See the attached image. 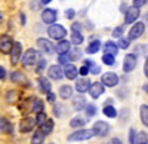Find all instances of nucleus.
<instances>
[{"label":"nucleus","instance_id":"1","mask_svg":"<svg viewBox=\"0 0 148 144\" xmlns=\"http://www.w3.org/2000/svg\"><path fill=\"white\" fill-rule=\"evenodd\" d=\"M93 137V131L92 129H79L76 132H73L71 135H68V141H86V140H90Z\"/></svg>","mask_w":148,"mask_h":144},{"label":"nucleus","instance_id":"2","mask_svg":"<svg viewBox=\"0 0 148 144\" xmlns=\"http://www.w3.org/2000/svg\"><path fill=\"white\" fill-rule=\"evenodd\" d=\"M47 34L51 36V39H64L65 34H67V30L62 27V25H58V24H51L47 28Z\"/></svg>","mask_w":148,"mask_h":144},{"label":"nucleus","instance_id":"3","mask_svg":"<svg viewBox=\"0 0 148 144\" xmlns=\"http://www.w3.org/2000/svg\"><path fill=\"white\" fill-rule=\"evenodd\" d=\"M39 59V54H37L36 49H27V52L22 55V64L25 67H30V65H34Z\"/></svg>","mask_w":148,"mask_h":144},{"label":"nucleus","instance_id":"4","mask_svg":"<svg viewBox=\"0 0 148 144\" xmlns=\"http://www.w3.org/2000/svg\"><path fill=\"white\" fill-rule=\"evenodd\" d=\"M144 31H145V24H144V22L133 24V27H132L130 31H129V40H136V39H139L141 36L144 34Z\"/></svg>","mask_w":148,"mask_h":144},{"label":"nucleus","instance_id":"5","mask_svg":"<svg viewBox=\"0 0 148 144\" xmlns=\"http://www.w3.org/2000/svg\"><path fill=\"white\" fill-rule=\"evenodd\" d=\"M92 131H93V135H96V137H105L110 131V126H108V123H105L102 121H98L93 123Z\"/></svg>","mask_w":148,"mask_h":144},{"label":"nucleus","instance_id":"6","mask_svg":"<svg viewBox=\"0 0 148 144\" xmlns=\"http://www.w3.org/2000/svg\"><path fill=\"white\" fill-rule=\"evenodd\" d=\"M136 63H138L136 55L135 54H127L125 56V59H123V70H125L126 73H129V71H132L135 67H136Z\"/></svg>","mask_w":148,"mask_h":144},{"label":"nucleus","instance_id":"7","mask_svg":"<svg viewBox=\"0 0 148 144\" xmlns=\"http://www.w3.org/2000/svg\"><path fill=\"white\" fill-rule=\"evenodd\" d=\"M12 46H14V40H12L10 36L5 34L0 37V52L2 54H10Z\"/></svg>","mask_w":148,"mask_h":144},{"label":"nucleus","instance_id":"8","mask_svg":"<svg viewBox=\"0 0 148 144\" xmlns=\"http://www.w3.org/2000/svg\"><path fill=\"white\" fill-rule=\"evenodd\" d=\"M102 85L104 86H108V88H113L116 86L117 83H119V76L116 73H113V71H108V73H105L102 76Z\"/></svg>","mask_w":148,"mask_h":144},{"label":"nucleus","instance_id":"9","mask_svg":"<svg viewBox=\"0 0 148 144\" xmlns=\"http://www.w3.org/2000/svg\"><path fill=\"white\" fill-rule=\"evenodd\" d=\"M37 46H39V49L45 54H53L55 52V46L52 45L51 40H47V39L40 37L39 40H37Z\"/></svg>","mask_w":148,"mask_h":144},{"label":"nucleus","instance_id":"10","mask_svg":"<svg viewBox=\"0 0 148 144\" xmlns=\"http://www.w3.org/2000/svg\"><path fill=\"white\" fill-rule=\"evenodd\" d=\"M139 18V8L130 6L125 12V22L126 24H133V21H136Z\"/></svg>","mask_w":148,"mask_h":144},{"label":"nucleus","instance_id":"11","mask_svg":"<svg viewBox=\"0 0 148 144\" xmlns=\"http://www.w3.org/2000/svg\"><path fill=\"white\" fill-rule=\"evenodd\" d=\"M21 54H22V46L19 42H15L14 46H12V49H10V63L16 64L21 58Z\"/></svg>","mask_w":148,"mask_h":144},{"label":"nucleus","instance_id":"12","mask_svg":"<svg viewBox=\"0 0 148 144\" xmlns=\"http://www.w3.org/2000/svg\"><path fill=\"white\" fill-rule=\"evenodd\" d=\"M42 21L45 22V24H55V21H56V10L55 9H45L43 12H42Z\"/></svg>","mask_w":148,"mask_h":144},{"label":"nucleus","instance_id":"13","mask_svg":"<svg viewBox=\"0 0 148 144\" xmlns=\"http://www.w3.org/2000/svg\"><path fill=\"white\" fill-rule=\"evenodd\" d=\"M89 94L92 98H98L101 97V95L104 94V85L101 82H95V83H90L89 86Z\"/></svg>","mask_w":148,"mask_h":144},{"label":"nucleus","instance_id":"14","mask_svg":"<svg viewBox=\"0 0 148 144\" xmlns=\"http://www.w3.org/2000/svg\"><path fill=\"white\" fill-rule=\"evenodd\" d=\"M34 125H36V121L33 117H25V119H22L21 123H19V131L21 132H30L34 128Z\"/></svg>","mask_w":148,"mask_h":144},{"label":"nucleus","instance_id":"15","mask_svg":"<svg viewBox=\"0 0 148 144\" xmlns=\"http://www.w3.org/2000/svg\"><path fill=\"white\" fill-rule=\"evenodd\" d=\"M47 74H49V77L53 79V80H59V79H62L64 71H62V68H61L59 65H51L49 70H47Z\"/></svg>","mask_w":148,"mask_h":144},{"label":"nucleus","instance_id":"16","mask_svg":"<svg viewBox=\"0 0 148 144\" xmlns=\"http://www.w3.org/2000/svg\"><path fill=\"white\" fill-rule=\"evenodd\" d=\"M89 86H90V82L86 79V77L79 79V80L76 82V89H77V92H80V94H83V92H86V91H89Z\"/></svg>","mask_w":148,"mask_h":144},{"label":"nucleus","instance_id":"17","mask_svg":"<svg viewBox=\"0 0 148 144\" xmlns=\"http://www.w3.org/2000/svg\"><path fill=\"white\" fill-rule=\"evenodd\" d=\"M77 73H79V70L76 68V65H73V64H67L64 67V76H67L68 79H76L77 77Z\"/></svg>","mask_w":148,"mask_h":144},{"label":"nucleus","instance_id":"18","mask_svg":"<svg viewBox=\"0 0 148 144\" xmlns=\"http://www.w3.org/2000/svg\"><path fill=\"white\" fill-rule=\"evenodd\" d=\"M39 88L42 92L45 94H49L52 89V85H51V80H49L47 77H39Z\"/></svg>","mask_w":148,"mask_h":144},{"label":"nucleus","instance_id":"19","mask_svg":"<svg viewBox=\"0 0 148 144\" xmlns=\"http://www.w3.org/2000/svg\"><path fill=\"white\" fill-rule=\"evenodd\" d=\"M55 51H56L59 55L68 54V51H70V42H67V40H61V42L55 46Z\"/></svg>","mask_w":148,"mask_h":144},{"label":"nucleus","instance_id":"20","mask_svg":"<svg viewBox=\"0 0 148 144\" xmlns=\"http://www.w3.org/2000/svg\"><path fill=\"white\" fill-rule=\"evenodd\" d=\"M73 107H74V110H77V112L83 110L84 107H86V100L82 97V95H79V97H74V100H73Z\"/></svg>","mask_w":148,"mask_h":144},{"label":"nucleus","instance_id":"21","mask_svg":"<svg viewBox=\"0 0 148 144\" xmlns=\"http://www.w3.org/2000/svg\"><path fill=\"white\" fill-rule=\"evenodd\" d=\"M53 121H51V119H46V121H45V123L40 126V129H42V132L45 134V135H49V134H51L52 132V131H53Z\"/></svg>","mask_w":148,"mask_h":144},{"label":"nucleus","instance_id":"22","mask_svg":"<svg viewBox=\"0 0 148 144\" xmlns=\"http://www.w3.org/2000/svg\"><path fill=\"white\" fill-rule=\"evenodd\" d=\"M59 95H61V98H62V100L71 98V95H73V88L68 86V85L61 86V88H59Z\"/></svg>","mask_w":148,"mask_h":144},{"label":"nucleus","instance_id":"23","mask_svg":"<svg viewBox=\"0 0 148 144\" xmlns=\"http://www.w3.org/2000/svg\"><path fill=\"white\" fill-rule=\"evenodd\" d=\"M45 134L42 132V129L39 128L34 132V135H33V138H31V144H43V141H45Z\"/></svg>","mask_w":148,"mask_h":144},{"label":"nucleus","instance_id":"24","mask_svg":"<svg viewBox=\"0 0 148 144\" xmlns=\"http://www.w3.org/2000/svg\"><path fill=\"white\" fill-rule=\"evenodd\" d=\"M117 51H119V46H117L116 43H113V42H108V43H105V46H104V52H105V54L116 55Z\"/></svg>","mask_w":148,"mask_h":144},{"label":"nucleus","instance_id":"25","mask_svg":"<svg viewBox=\"0 0 148 144\" xmlns=\"http://www.w3.org/2000/svg\"><path fill=\"white\" fill-rule=\"evenodd\" d=\"M10 79H12V82H15V83H25L27 82V77L24 76L21 71H14V73L10 74Z\"/></svg>","mask_w":148,"mask_h":144},{"label":"nucleus","instance_id":"26","mask_svg":"<svg viewBox=\"0 0 148 144\" xmlns=\"http://www.w3.org/2000/svg\"><path fill=\"white\" fill-rule=\"evenodd\" d=\"M99 48H101V42L99 40H93V42L89 43L88 48H86V52L88 54H95V52L99 51Z\"/></svg>","mask_w":148,"mask_h":144},{"label":"nucleus","instance_id":"27","mask_svg":"<svg viewBox=\"0 0 148 144\" xmlns=\"http://www.w3.org/2000/svg\"><path fill=\"white\" fill-rule=\"evenodd\" d=\"M104 114L107 116V117H117V110L114 109L113 105H110V104H107L105 107H104Z\"/></svg>","mask_w":148,"mask_h":144},{"label":"nucleus","instance_id":"28","mask_svg":"<svg viewBox=\"0 0 148 144\" xmlns=\"http://www.w3.org/2000/svg\"><path fill=\"white\" fill-rule=\"evenodd\" d=\"M139 112H141V121H142V123L145 126H148V105H145V104L141 105Z\"/></svg>","mask_w":148,"mask_h":144},{"label":"nucleus","instance_id":"29","mask_svg":"<svg viewBox=\"0 0 148 144\" xmlns=\"http://www.w3.org/2000/svg\"><path fill=\"white\" fill-rule=\"evenodd\" d=\"M0 131H2V132H6V134L12 132V125L9 123V121H6V119L0 121Z\"/></svg>","mask_w":148,"mask_h":144},{"label":"nucleus","instance_id":"30","mask_svg":"<svg viewBox=\"0 0 148 144\" xmlns=\"http://www.w3.org/2000/svg\"><path fill=\"white\" fill-rule=\"evenodd\" d=\"M71 42H73L74 45H80V43L83 42V34H82L80 31H73V34H71Z\"/></svg>","mask_w":148,"mask_h":144},{"label":"nucleus","instance_id":"31","mask_svg":"<svg viewBox=\"0 0 148 144\" xmlns=\"http://www.w3.org/2000/svg\"><path fill=\"white\" fill-rule=\"evenodd\" d=\"M84 123H86V122H84L83 117H73L71 121H70V125H71L73 128H82Z\"/></svg>","mask_w":148,"mask_h":144},{"label":"nucleus","instance_id":"32","mask_svg":"<svg viewBox=\"0 0 148 144\" xmlns=\"http://www.w3.org/2000/svg\"><path fill=\"white\" fill-rule=\"evenodd\" d=\"M102 63H104L105 65H114V64H116V58H114V55L104 54V56H102Z\"/></svg>","mask_w":148,"mask_h":144},{"label":"nucleus","instance_id":"33","mask_svg":"<svg viewBox=\"0 0 148 144\" xmlns=\"http://www.w3.org/2000/svg\"><path fill=\"white\" fill-rule=\"evenodd\" d=\"M31 110H33L34 113H42V112H43V103H42L40 100H34Z\"/></svg>","mask_w":148,"mask_h":144},{"label":"nucleus","instance_id":"34","mask_svg":"<svg viewBox=\"0 0 148 144\" xmlns=\"http://www.w3.org/2000/svg\"><path fill=\"white\" fill-rule=\"evenodd\" d=\"M84 64H88V65H89V71H90V73H93V74H98V73L101 71V67H99V65H96L93 61H86Z\"/></svg>","mask_w":148,"mask_h":144},{"label":"nucleus","instance_id":"35","mask_svg":"<svg viewBox=\"0 0 148 144\" xmlns=\"http://www.w3.org/2000/svg\"><path fill=\"white\" fill-rule=\"evenodd\" d=\"M135 144H148V135L145 132H139L136 135V141H135Z\"/></svg>","mask_w":148,"mask_h":144},{"label":"nucleus","instance_id":"36","mask_svg":"<svg viewBox=\"0 0 148 144\" xmlns=\"http://www.w3.org/2000/svg\"><path fill=\"white\" fill-rule=\"evenodd\" d=\"M86 116H89V117H92V116H95L96 114V107L93 105V104H86Z\"/></svg>","mask_w":148,"mask_h":144},{"label":"nucleus","instance_id":"37","mask_svg":"<svg viewBox=\"0 0 148 144\" xmlns=\"http://www.w3.org/2000/svg\"><path fill=\"white\" fill-rule=\"evenodd\" d=\"M64 105L62 104H55V107H53V114L56 116V117H61L64 114Z\"/></svg>","mask_w":148,"mask_h":144},{"label":"nucleus","instance_id":"38","mask_svg":"<svg viewBox=\"0 0 148 144\" xmlns=\"http://www.w3.org/2000/svg\"><path fill=\"white\" fill-rule=\"evenodd\" d=\"M45 121H46V114L42 112V113H37V117H36V125H39V126H42L43 123H45Z\"/></svg>","mask_w":148,"mask_h":144},{"label":"nucleus","instance_id":"39","mask_svg":"<svg viewBox=\"0 0 148 144\" xmlns=\"http://www.w3.org/2000/svg\"><path fill=\"white\" fill-rule=\"evenodd\" d=\"M117 46H119V48H121V49H127V48H129V39L120 37V40H119Z\"/></svg>","mask_w":148,"mask_h":144},{"label":"nucleus","instance_id":"40","mask_svg":"<svg viewBox=\"0 0 148 144\" xmlns=\"http://www.w3.org/2000/svg\"><path fill=\"white\" fill-rule=\"evenodd\" d=\"M16 97H18V94H16L15 91H9V94H8L6 100H8V103H14V101L16 100Z\"/></svg>","mask_w":148,"mask_h":144},{"label":"nucleus","instance_id":"41","mask_svg":"<svg viewBox=\"0 0 148 144\" xmlns=\"http://www.w3.org/2000/svg\"><path fill=\"white\" fill-rule=\"evenodd\" d=\"M135 141H136V132H135L133 128H130V131H129V144H135Z\"/></svg>","mask_w":148,"mask_h":144},{"label":"nucleus","instance_id":"42","mask_svg":"<svg viewBox=\"0 0 148 144\" xmlns=\"http://www.w3.org/2000/svg\"><path fill=\"white\" fill-rule=\"evenodd\" d=\"M45 67H46V61L42 58V59H39V64H37V68H36V71L37 73H42V71L45 70Z\"/></svg>","mask_w":148,"mask_h":144},{"label":"nucleus","instance_id":"43","mask_svg":"<svg viewBox=\"0 0 148 144\" xmlns=\"http://www.w3.org/2000/svg\"><path fill=\"white\" fill-rule=\"evenodd\" d=\"M80 55H82V52H80L79 49H74V51H73V52H71L68 56H70V59H73V61H76V59H79V58H80Z\"/></svg>","mask_w":148,"mask_h":144},{"label":"nucleus","instance_id":"44","mask_svg":"<svg viewBox=\"0 0 148 144\" xmlns=\"http://www.w3.org/2000/svg\"><path fill=\"white\" fill-rule=\"evenodd\" d=\"M68 61H70V56L67 55V54H64V55H59V58H58V63L59 64H68Z\"/></svg>","mask_w":148,"mask_h":144},{"label":"nucleus","instance_id":"45","mask_svg":"<svg viewBox=\"0 0 148 144\" xmlns=\"http://www.w3.org/2000/svg\"><path fill=\"white\" fill-rule=\"evenodd\" d=\"M123 31H125V28H123V27H117V28H114L113 36H114V37H121V36H123Z\"/></svg>","mask_w":148,"mask_h":144},{"label":"nucleus","instance_id":"46","mask_svg":"<svg viewBox=\"0 0 148 144\" xmlns=\"http://www.w3.org/2000/svg\"><path fill=\"white\" fill-rule=\"evenodd\" d=\"M79 73H80L82 76H88V74H89V65H88V64H84V65L79 70Z\"/></svg>","mask_w":148,"mask_h":144},{"label":"nucleus","instance_id":"47","mask_svg":"<svg viewBox=\"0 0 148 144\" xmlns=\"http://www.w3.org/2000/svg\"><path fill=\"white\" fill-rule=\"evenodd\" d=\"M147 3V0H133V6L135 8H141Z\"/></svg>","mask_w":148,"mask_h":144},{"label":"nucleus","instance_id":"48","mask_svg":"<svg viewBox=\"0 0 148 144\" xmlns=\"http://www.w3.org/2000/svg\"><path fill=\"white\" fill-rule=\"evenodd\" d=\"M65 15H67V18H68V19H73V18H74V15H76V12H74V9H68V10L65 12Z\"/></svg>","mask_w":148,"mask_h":144},{"label":"nucleus","instance_id":"49","mask_svg":"<svg viewBox=\"0 0 148 144\" xmlns=\"http://www.w3.org/2000/svg\"><path fill=\"white\" fill-rule=\"evenodd\" d=\"M55 98H56V97H55V94H53L52 91L47 94V101H49V103H55Z\"/></svg>","mask_w":148,"mask_h":144},{"label":"nucleus","instance_id":"50","mask_svg":"<svg viewBox=\"0 0 148 144\" xmlns=\"http://www.w3.org/2000/svg\"><path fill=\"white\" fill-rule=\"evenodd\" d=\"M71 30H73V31H80V30H82V25H80L79 22H74L73 25H71Z\"/></svg>","mask_w":148,"mask_h":144},{"label":"nucleus","instance_id":"51","mask_svg":"<svg viewBox=\"0 0 148 144\" xmlns=\"http://www.w3.org/2000/svg\"><path fill=\"white\" fill-rule=\"evenodd\" d=\"M5 77H6V70H5V67L0 65V80H3Z\"/></svg>","mask_w":148,"mask_h":144},{"label":"nucleus","instance_id":"52","mask_svg":"<svg viewBox=\"0 0 148 144\" xmlns=\"http://www.w3.org/2000/svg\"><path fill=\"white\" fill-rule=\"evenodd\" d=\"M136 51H142L141 54H148V45L147 46H138Z\"/></svg>","mask_w":148,"mask_h":144},{"label":"nucleus","instance_id":"53","mask_svg":"<svg viewBox=\"0 0 148 144\" xmlns=\"http://www.w3.org/2000/svg\"><path fill=\"white\" fill-rule=\"evenodd\" d=\"M110 144H121V141L119 138H113V140L110 141Z\"/></svg>","mask_w":148,"mask_h":144},{"label":"nucleus","instance_id":"54","mask_svg":"<svg viewBox=\"0 0 148 144\" xmlns=\"http://www.w3.org/2000/svg\"><path fill=\"white\" fill-rule=\"evenodd\" d=\"M144 71H145V76L148 77V59H147V63H145V67H144Z\"/></svg>","mask_w":148,"mask_h":144},{"label":"nucleus","instance_id":"55","mask_svg":"<svg viewBox=\"0 0 148 144\" xmlns=\"http://www.w3.org/2000/svg\"><path fill=\"white\" fill-rule=\"evenodd\" d=\"M21 22L25 24V15H24V14H21Z\"/></svg>","mask_w":148,"mask_h":144},{"label":"nucleus","instance_id":"56","mask_svg":"<svg viewBox=\"0 0 148 144\" xmlns=\"http://www.w3.org/2000/svg\"><path fill=\"white\" fill-rule=\"evenodd\" d=\"M40 2H42L43 5H47V3H51V2H52V0H40Z\"/></svg>","mask_w":148,"mask_h":144},{"label":"nucleus","instance_id":"57","mask_svg":"<svg viewBox=\"0 0 148 144\" xmlns=\"http://www.w3.org/2000/svg\"><path fill=\"white\" fill-rule=\"evenodd\" d=\"M120 10H121V12H126V5H121V6H120Z\"/></svg>","mask_w":148,"mask_h":144},{"label":"nucleus","instance_id":"58","mask_svg":"<svg viewBox=\"0 0 148 144\" xmlns=\"http://www.w3.org/2000/svg\"><path fill=\"white\" fill-rule=\"evenodd\" d=\"M0 21H2V14H0Z\"/></svg>","mask_w":148,"mask_h":144}]
</instances>
